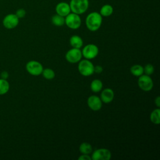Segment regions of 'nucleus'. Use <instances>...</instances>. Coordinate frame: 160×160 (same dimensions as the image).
Listing matches in <instances>:
<instances>
[{
	"label": "nucleus",
	"instance_id": "obj_4",
	"mask_svg": "<svg viewBox=\"0 0 160 160\" xmlns=\"http://www.w3.org/2000/svg\"><path fill=\"white\" fill-rule=\"evenodd\" d=\"M80 15L71 12L65 17V24L71 29H77L81 25Z\"/></svg>",
	"mask_w": 160,
	"mask_h": 160
},
{
	"label": "nucleus",
	"instance_id": "obj_11",
	"mask_svg": "<svg viewBox=\"0 0 160 160\" xmlns=\"http://www.w3.org/2000/svg\"><path fill=\"white\" fill-rule=\"evenodd\" d=\"M102 101L101 98L97 96H90L87 100L88 107L94 111H98L102 108Z\"/></svg>",
	"mask_w": 160,
	"mask_h": 160
},
{
	"label": "nucleus",
	"instance_id": "obj_1",
	"mask_svg": "<svg viewBox=\"0 0 160 160\" xmlns=\"http://www.w3.org/2000/svg\"><path fill=\"white\" fill-rule=\"evenodd\" d=\"M86 26L91 31H96L101 26L102 17L98 12L93 11L88 14L86 18Z\"/></svg>",
	"mask_w": 160,
	"mask_h": 160
},
{
	"label": "nucleus",
	"instance_id": "obj_12",
	"mask_svg": "<svg viewBox=\"0 0 160 160\" xmlns=\"http://www.w3.org/2000/svg\"><path fill=\"white\" fill-rule=\"evenodd\" d=\"M55 11L56 14L62 16L64 18L71 12L69 4L68 2L64 1L60 2L56 4Z\"/></svg>",
	"mask_w": 160,
	"mask_h": 160
},
{
	"label": "nucleus",
	"instance_id": "obj_7",
	"mask_svg": "<svg viewBox=\"0 0 160 160\" xmlns=\"http://www.w3.org/2000/svg\"><path fill=\"white\" fill-rule=\"evenodd\" d=\"M138 84L141 89L146 92L150 91L153 88V81L150 76L144 74L139 76Z\"/></svg>",
	"mask_w": 160,
	"mask_h": 160
},
{
	"label": "nucleus",
	"instance_id": "obj_13",
	"mask_svg": "<svg viewBox=\"0 0 160 160\" xmlns=\"http://www.w3.org/2000/svg\"><path fill=\"white\" fill-rule=\"evenodd\" d=\"M114 98V93L112 89L106 88L101 93V99L104 103L108 104L112 101Z\"/></svg>",
	"mask_w": 160,
	"mask_h": 160
},
{
	"label": "nucleus",
	"instance_id": "obj_16",
	"mask_svg": "<svg viewBox=\"0 0 160 160\" xmlns=\"http://www.w3.org/2000/svg\"><path fill=\"white\" fill-rule=\"evenodd\" d=\"M51 22L52 24L56 26H62L65 24V18L56 14L52 16Z\"/></svg>",
	"mask_w": 160,
	"mask_h": 160
},
{
	"label": "nucleus",
	"instance_id": "obj_8",
	"mask_svg": "<svg viewBox=\"0 0 160 160\" xmlns=\"http://www.w3.org/2000/svg\"><path fill=\"white\" fill-rule=\"evenodd\" d=\"M82 52L80 49L72 48L68 50L65 55L66 59L70 63L78 62L82 58Z\"/></svg>",
	"mask_w": 160,
	"mask_h": 160
},
{
	"label": "nucleus",
	"instance_id": "obj_10",
	"mask_svg": "<svg viewBox=\"0 0 160 160\" xmlns=\"http://www.w3.org/2000/svg\"><path fill=\"white\" fill-rule=\"evenodd\" d=\"M19 19L15 14H9L4 18L2 24L6 29H14L18 25Z\"/></svg>",
	"mask_w": 160,
	"mask_h": 160
},
{
	"label": "nucleus",
	"instance_id": "obj_17",
	"mask_svg": "<svg viewBox=\"0 0 160 160\" xmlns=\"http://www.w3.org/2000/svg\"><path fill=\"white\" fill-rule=\"evenodd\" d=\"M102 82L100 79H94L90 85L91 89L94 92H99L102 89Z\"/></svg>",
	"mask_w": 160,
	"mask_h": 160
},
{
	"label": "nucleus",
	"instance_id": "obj_19",
	"mask_svg": "<svg viewBox=\"0 0 160 160\" xmlns=\"http://www.w3.org/2000/svg\"><path fill=\"white\" fill-rule=\"evenodd\" d=\"M131 73L136 77H139L144 74L143 67L139 64L132 65L130 68Z\"/></svg>",
	"mask_w": 160,
	"mask_h": 160
},
{
	"label": "nucleus",
	"instance_id": "obj_20",
	"mask_svg": "<svg viewBox=\"0 0 160 160\" xmlns=\"http://www.w3.org/2000/svg\"><path fill=\"white\" fill-rule=\"evenodd\" d=\"M79 150L83 154H89L92 151V147L91 144L84 142L80 144Z\"/></svg>",
	"mask_w": 160,
	"mask_h": 160
},
{
	"label": "nucleus",
	"instance_id": "obj_21",
	"mask_svg": "<svg viewBox=\"0 0 160 160\" xmlns=\"http://www.w3.org/2000/svg\"><path fill=\"white\" fill-rule=\"evenodd\" d=\"M9 90V83L6 79L0 78V95L6 94Z\"/></svg>",
	"mask_w": 160,
	"mask_h": 160
},
{
	"label": "nucleus",
	"instance_id": "obj_5",
	"mask_svg": "<svg viewBox=\"0 0 160 160\" xmlns=\"http://www.w3.org/2000/svg\"><path fill=\"white\" fill-rule=\"evenodd\" d=\"M26 69L31 75L38 76L41 74L43 70V67L41 63L39 62L31 60L27 62L26 65Z\"/></svg>",
	"mask_w": 160,
	"mask_h": 160
},
{
	"label": "nucleus",
	"instance_id": "obj_23",
	"mask_svg": "<svg viewBox=\"0 0 160 160\" xmlns=\"http://www.w3.org/2000/svg\"><path fill=\"white\" fill-rule=\"evenodd\" d=\"M143 70L144 74L150 76L154 72V68L151 64H147L145 65L144 67H143Z\"/></svg>",
	"mask_w": 160,
	"mask_h": 160
},
{
	"label": "nucleus",
	"instance_id": "obj_25",
	"mask_svg": "<svg viewBox=\"0 0 160 160\" xmlns=\"http://www.w3.org/2000/svg\"><path fill=\"white\" fill-rule=\"evenodd\" d=\"M102 71H103L102 67L99 65H96L94 68V72H96L97 74L101 73L102 72Z\"/></svg>",
	"mask_w": 160,
	"mask_h": 160
},
{
	"label": "nucleus",
	"instance_id": "obj_26",
	"mask_svg": "<svg viewBox=\"0 0 160 160\" xmlns=\"http://www.w3.org/2000/svg\"><path fill=\"white\" fill-rule=\"evenodd\" d=\"M79 160H91V158L89 154H82L81 156H80L78 158Z\"/></svg>",
	"mask_w": 160,
	"mask_h": 160
},
{
	"label": "nucleus",
	"instance_id": "obj_14",
	"mask_svg": "<svg viewBox=\"0 0 160 160\" xmlns=\"http://www.w3.org/2000/svg\"><path fill=\"white\" fill-rule=\"evenodd\" d=\"M69 43L72 48L80 49L83 45V41L79 36L73 35L69 39Z\"/></svg>",
	"mask_w": 160,
	"mask_h": 160
},
{
	"label": "nucleus",
	"instance_id": "obj_2",
	"mask_svg": "<svg viewBox=\"0 0 160 160\" xmlns=\"http://www.w3.org/2000/svg\"><path fill=\"white\" fill-rule=\"evenodd\" d=\"M69 4L71 11L79 15L86 12L89 5V0H71Z\"/></svg>",
	"mask_w": 160,
	"mask_h": 160
},
{
	"label": "nucleus",
	"instance_id": "obj_28",
	"mask_svg": "<svg viewBox=\"0 0 160 160\" xmlns=\"http://www.w3.org/2000/svg\"><path fill=\"white\" fill-rule=\"evenodd\" d=\"M154 102H155V104L156 105V106L158 108H159L160 107V97L159 96H157L155 99H154Z\"/></svg>",
	"mask_w": 160,
	"mask_h": 160
},
{
	"label": "nucleus",
	"instance_id": "obj_9",
	"mask_svg": "<svg viewBox=\"0 0 160 160\" xmlns=\"http://www.w3.org/2000/svg\"><path fill=\"white\" fill-rule=\"evenodd\" d=\"M91 158L92 160H109L111 158V152L106 148H100L95 150Z\"/></svg>",
	"mask_w": 160,
	"mask_h": 160
},
{
	"label": "nucleus",
	"instance_id": "obj_18",
	"mask_svg": "<svg viewBox=\"0 0 160 160\" xmlns=\"http://www.w3.org/2000/svg\"><path fill=\"white\" fill-rule=\"evenodd\" d=\"M151 121L155 124H159L160 123V109L158 108L154 109L150 114Z\"/></svg>",
	"mask_w": 160,
	"mask_h": 160
},
{
	"label": "nucleus",
	"instance_id": "obj_3",
	"mask_svg": "<svg viewBox=\"0 0 160 160\" xmlns=\"http://www.w3.org/2000/svg\"><path fill=\"white\" fill-rule=\"evenodd\" d=\"M94 64L89 59H83L79 61L78 69L83 76H89L94 74Z\"/></svg>",
	"mask_w": 160,
	"mask_h": 160
},
{
	"label": "nucleus",
	"instance_id": "obj_6",
	"mask_svg": "<svg viewBox=\"0 0 160 160\" xmlns=\"http://www.w3.org/2000/svg\"><path fill=\"white\" fill-rule=\"evenodd\" d=\"M81 52L82 56L85 59L90 60L95 58L98 56L99 53V49L94 44H88L83 48Z\"/></svg>",
	"mask_w": 160,
	"mask_h": 160
},
{
	"label": "nucleus",
	"instance_id": "obj_27",
	"mask_svg": "<svg viewBox=\"0 0 160 160\" xmlns=\"http://www.w3.org/2000/svg\"><path fill=\"white\" fill-rule=\"evenodd\" d=\"M9 77V74L7 71H2L1 73V78L4 79H7Z\"/></svg>",
	"mask_w": 160,
	"mask_h": 160
},
{
	"label": "nucleus",
	"instance_id": "obj_24",
	"mask_svg": "<svg viewBox=\"0 0 160 160\" xmlns=\"http://www.w3.org/2000/svg\"><path fill=\"white\" fill-rule=\"evenodd\" d=\"M26 12L25 11L24 9L23 8H20L19 9H18L15 13V14L16 15V16L19 18V19H21V18H23L25 16H26Z\"/></svg>",
	"mask_w": 160,
	"mask_h": 160
},
{
	"label": "nucleus",
	"instance_id": "obj_22",
	"mask_svg": "<svg viewBox=\"0 0 160 160\" xmlns=\"http://www.w3.org/2000/svg\"><path fill=\"white\" fill-rule=\"evenodd\" d=\"M42 76L48 80H51L54 78L55 77V72L51 68H46L43 69L42 72L41 73Z\"/></svg>",
	"mask_w": 160,
	"mask_h": 160
},
{
	"label": "nucleus",
	"instance_id": "obj_15",
	"mask_svg": "<svg viewBox=\"0 0 160 160\" xmlns=\"http://www.w3.org/2000/svg\"><path fill=\"white\" fill-rule=\"evenodd\" d=\"M114 9L113 7L108 4L103 5L99 11V14L102 17H109L113 13Z\"/></svg>",
	"mask_w": 160,
	"mask_h": 160
}]
</instances>
